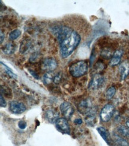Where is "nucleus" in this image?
<instances>
[{"mask_svg":"<svg viewBox=\"0 0 129 146\" xmlns=\"http://www.w3.org/2000/svg\"><path fill=\"white\" fill-rule=\"evenodd\" d=\"M57 33L61 54L64 58H66L71 55L79 44L81 36L76 31L67 27H61Z\"/></svg>","mask_w":129,"mask_h":146,"instance_id":"1","label":"nucleus"},{"mask_svg":"<svg viewBox=\"0 0 129 146\" xmlns=\"http://www.w3.org/2000/svg\"><path fill=\"white\" fill-rule=\"evenodd\" d=\"M88 70V63L81 60L72 64L69 67L70 74L75 77H80L86 74Z\"/></svg>","mask_w":129,"mask_h":146,"instance_id":"2","label":"nucleus"},{"mask_svg":"<svg viewBox=\"0 0 129 146\" xmlns=\"http://www.w3.org/2000/svg\"><path fill=\"white\" fill-rule=\"evenodd\" d=\"M114 113V107L111 104H107L103 107L100 113V118L103 122H108L112 118Z\"/></svg>","mask_w":129,"mask_h":146,"instance_id":"3","label":"nucleus"},{"mask_svg":"<svg viewBox=\"0 0 129 146\" xmlns=\"http://www.w3.org/2000/svg\"><path fill=\"white\" fill-rule=\"evenodd\" d=\"M9 109L11 113L16 114H20L26 110V107L23 103L13 101L10 102Z\"/></svg>","mask_w":129,"mask_h":146,"instance_id":"4","label":"nucleus"},{"mask_svg":"<svg viewBox=\"0 0 129 146\" xmlns=\"http://www.w3.org/2000/svg\"><path fill=\"white\" fill-rule=\"evenodd\" d=\"M60 111L65 119H70L75 113L73 107L67 102H64L60 106Z\"/></svg>","mask_w":129,"mask_h":146,"instance_id":"5","label":"nucleus"},{"mask_svg":"<svg viewBox=\"0 0 129 146\" xmlns=\"http://www.w3.org/2000/svg\"><path fill=\"white\" fill-rule=\"evenodd\" d=\"M105 82L103 76L100 74H96L92 78L89 84V88L92 90H96L103 86Z\"/></svg>","mask_w":129,"mask_h":146,"instance_id":"6","label":"nucleus"},{"mask_svg":"<svg viewBox=\"0 0 129 146\" xmlns=\"http://www.w3.org/2000/svg\"><path fill=\"white\" fill-rule=\"evenodd\" d=\"M55 125H56L57 128L61 132L65 133V134H70V127L66 119L59 118L57 120Z\"/></svg>","mask_w":129,"mask_h":146,"instance_id":"7","label":"nucleus"},{"mask_svg":"<svg viewBox=\"0 0 129 146\" xmlns=\"http://www.w3.org/2000/svg\"><path fill=\"white\" fill-rule=\"evenodd\" d=\"M57 66V61L53 58H46L42 63V69L48 72L54 71Z\"/></svg>","mask_w":129,"mask_h":146,"instance_id":"8","label":"nucleus"},{"mask_svg":"<svg viewBox=\"0 0 129 146\" xmlns=\"http://www.w3.org/2000/svg\"><path fill=\"white\" fill-rule=\"evenodd\" d=\"M94 107L92 106L91 100L89 99H86L80 103L78 109L81 113L86 115Z\"/></svg>","mask_w":129,"mask_h":146,"instance_id":"9","label":"nucleus"},{"mask_svg":"<svg viewBox=\"0 0 129 146\" xmlns=\"http://www.w3.org/2000/svg\"><path fill=\"white\" fill-rule=\"evenodd\" d=\"M97 131L98 133H100V135L102 137V138L105 140V141L109 145L111 146L113 144V139L111 137V135L109 134V132L102 126H100L97 128Z\"/></svg>","mask_w":129,"mask_h":146,"instance_id":"10","label":"nucleus"},{"mask_svg":"<svg viewBox=\"0 0 129 146\" xmlns=\"http://www.w3.org/2000/svg\"><path fill=\"white\" fill-rule=\"evenodd\" d=\"M96 109L94 107L90 111L86 114L85 121L88 126H93L96 123Z\"/></svg>","mask_w":129,"mask_h":146,"instance_id":"11","label":"nucleus"},{"mask_svg":"<svg viewBox=\"0 0 129 146\" xmlns=\"http://www.w3.org/2000/svg\"><path fill=\"white\" fill-rule=\"evenodd\" d=\"M45 117L50 123H56L59 119V114L52 109H49L45 112Z\"/></svg>","mask_w":129,"mask_h":146,"instance_id":"12","label":"nucleus"},{"mask_svg":"<svg viewBox=\"0 0 129 146\" xmlns=\"http://www.w3.org/2000/svg\"><path fill=\"white\" fill-rule=\"evenodd\" d=\"M119 70L121 80H124L129 74V62L124 61L121 63L119 66Z\"/></svg>","mask_w":129,"mask_h":146,"instance_id":"13","label":"nucleus"},{"mask_svg":"<svg viewBox=\"0 0 129 146\" xmlns=\"http://www.w3.org/2000/svg\"><path fill=\"white\" fill-rule=\"evenodd\" d=\"M122 53H123V52L121 50H116L114 53L111 59L110 60L109 65L111 66H115L118 65L121 61V58L122 57Z\"/></svg>","mask_w":129,"mask_h":146,"instance_id":"14","label":"nucleus"},{"mask_svg":"<svg viewBox=\"0 0 129 146\" xmlns=\"http://www.w3.org/2000/svg\"><path fill=\"white\" fill-rule=\"evenodd\" d=\"M3 52L7 54H12L16 50V45L13 42H9L3 46L2 48Z\"/></svg>","mask_w":129,"mask_h":146,"instance_id":"15","label":"nucleus"},{"mask_svg":"<svg viewBox=\"0 0 129 146\" xmlns=\"http://www.w3.org/2000/svg\"><path fill=\"white\" fill-rule=\"evenodd\" d=\"M114 139L115 143L119 146H129L128 143L127 141V140L120 137V135L116 134V133H114Z\"/></svg>","mask_w":129,"mask_h":146,"instance_id":"16","label":"nucleus"},{"mask_svg":"<svg viewBox=\"0 0 129 146\" xmlns=\"http://www.w3.org/2000/svg\"><path fill=\"white\" fill-rule=\"evenodd\" d=\"M118 132L123 137H129V129L124 126H120L117 128Z\"/></svg>","mask_w":129,"mask_h":146,"instance_id":"17","label":"nucleus"},{"mask_svg":"<svg viewBox=\"0 0 129 146\" xmlns=\"http://www.w3.org/2000/svg\"><path fill=\"white\" fill-rule=\"evenodd\" d=\"M115 92H116V89L115 87L111 86L109 88H108V90H107V92H106L107 99L108 100H111L113 98V96L115 95Z\"/></svg>","mask_w":129,"mask_h":146,"instance_id":"18","label":"nucleus"},{"mask_svg":"<svg viewBox=\"0 0 129 146\" xmlns=\"http://www.w3.org/2000/svg\"><path fill=\"white\" fill-rule=\"evenodd\" d=\"M21 35V31L19 29H14L11 31L9 34V39L11 41H13L17 38L19 37Z\"/></svg>","mask_w":129,"mask_h":146,"instance_id":"19","label":"nucleus"},{"mask_svg":"<svg viewBox=\"0 0 129 146\" xmlns=\"http://www.w3.org/2000/svg\"><path fill=\"white\" fill-rule=\"evenodd\" d=\"M54 76H53L51 73L48 72L46 73L44 77H43V80H44V82L45 84H50L54 80Z\"/></svg>","mask_w":129,"mask_h":146,"instance_id":"20","label":"nucleus"},{"mask_svg":"<svg viewBox=\"0 0 129 146\" xmlns=\"http://www.w3.org/2000/svg\"><path fill=\"white\" fill-rule=\"evenodd\" d=\"M1 64H2L3 66H4L6 72H7V74H8L11 78H17V76L14 74V73L13 71H12L11 69H10L8 66H7L5 64L3 63L2 62H1Z\"/></svg>","mask_w":129,"mask_h":146,"instance_id":"21","label":"nucleus"},{"mask_svg":"<svg viewBox=\"0 0 129 146\" xmlns=\"http://www.w3.org/2000/svg\"><path fill=\"white\" fill-rule=\"evenodd\" d=\"M61 79V75L60 74H57V75H55L54 77V83L55 84H58Z\"/></svg>","mask_w":129,"mask_h":146,"instance_id":"22","label":"nucleus"},{"mask_svg":"<svg viewBox=\"0 0 129 146\" xmlns=\"http://www.w3.org/2000/svg\"><path fill=\"white\" fill-rule=\"evenodd\" d=\"M18 127H20V129H24L26 128V127L27 126V124H26V122L25 121L21 120V121H19V122H18Z\"/></svg>","mask_w":129,"mask_h":146,"instance_id":"23","label":"nucleus"},{"mask_svg":"<svg viewBox=\"0 0 129 146\" xmlns=\"http://www.w3.org/2000/svg\"><path fill=\"white\" fill-rule=\"evenodd\" d=\"M0 98H0V100H1V101H0V105H1V107H5L6 106H7V103H6L5 100L3 98L2 94H1V96H0Z\"/></svg>","mask_w":129,"mask_h":146,"instance_id":"24","label":"nucleus"},{"mask_svg":"<svg viewBox=\"0 0 129 146\" xmlns=\"http://www.w3.org/2000/svg\"><path fill=\"white\" fill-rule=\"evenodd\" d=\"M82 122H83V121L81 118H77L75 120H74V123H75L77 125H81L82 123Z\"/></svg>","mask_w":129,"mask_h":146,"instance_id":"25","label":"nucleus"},{"mask_svg":"<svg viewBox=\"0 0 129 146\" xmlns=\"http://www.w3.org/2000/svg\"><path fill=\"white\" fill-rule=\"evenodd\" d=\"M4 34L1 30V44H2V42L4 41Z\"/></svg>","mask_w":129,"mask_h":146,"instance_id":"26","label":"nucleus"},{"mask_svg":"<svg viewBox=\"0 0 129 146\" xmlns=\"http://www.w3.org/2000/svg\"><path fill=\"white\" fill-rule=\"evenodd\" d=\"M30 73H31V74H32V76H33L35 78H36L37 79H38L39 77H38V76H37V74H36V73L35 72H34L33 71H30Z\"/></svg>","mask_w":129,"mask_h":146,"instance_id":"27","label":"nucleus"},{"mask_svg":"<svg viewBox=\"0 0 129 146\" xmlns=\"http://www.w3.org/2000/svg\"><path fill=\"white\" fill-rule=\"evenodd\" d=\"M126 125H127L128 128L129 129V118H128V119L127 120V121H126Z\"/></svg>","mask_w":129,"mask_h":146,"instance_id":"28","label":"nucleus"}]
</instances>
